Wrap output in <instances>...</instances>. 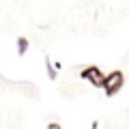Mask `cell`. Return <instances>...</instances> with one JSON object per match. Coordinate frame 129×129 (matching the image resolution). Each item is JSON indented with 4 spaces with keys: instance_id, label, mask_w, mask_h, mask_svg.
<instances>
[{
    "instance_id": "6da1fadb",
    "label": "cell",
    "mask_w": 129,
    "mask_h": 129,
    "mask_svg": "<svg viewBox=\"0 0 129 129\" xmlns=\"http://www.w3.org/2000/svg\"><path fill=\"white\" fill-rule=\"evenodd\" d=\"M123 84H125L123 71H112V73L106 75V80H103V86H101V88L106 90L108 97H112V95H116V92L123 88Z\"/></svg>"
},
{
    "instance_id": "7a4b0ae2",
    "label": "cell",
    "mask_w": 129,
    "mask_h": 129,
    "mask_svg": "<svg viewBox=\"0 0 129 129\" xmlns=\"http://www.w3.org/2000/svg\"><path fill=\"white\" fill-rule=\"evenodd\" d=\"M80 75H82L84 80H88L92 86H103V80H106V75L101 73L99 67H84Z\"/></svg>"
},
{
    "instance_id": "3957f363",
    "label": "cell",
    "mask_w": 129,
    "mask_h": 129,
    "mask_svg": "<svg viewBox=\"0 0 129 129\" xmlns=\"http://www.w3.org/2000/svg\"><path fill=\"white\" fill-rule=\"evenodd\" d=\"M28 52V39L26 37H19L17 39V56H24Z\"/></svg>"
},
{
    "instance_id": "277c9868",
    "label": "cell",
    "mask_w": 129,
    "mask_h": 129,
    "mask_svg": "<svg viewBox=\"0 0 129 129\" xmlns=\"http://www.w3.org/2000/svg\"><path fill=\"white\" fill-rule=\"evenodd\" d=\"M45 69H47V78L50 80H56V67L50 58H45Z\"/></svg>"
},
{
    "instance_id": "5b68a950",
    "label": "cell",
    "mask_w": 129,
    "mask_h": 129,
    "mask_svg": "<svg viewBox=\"0 0 129 129\" xmlns=\"http://www.w3.org/2000/svg\"><path fill=\"white\" fill-rule=\"evenodd\" d=\"M47 129H60V125L58 123H50V125H47Z\"/></svg>"
}]
</instances>
